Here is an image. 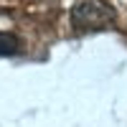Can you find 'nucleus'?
Segmentation results:
<instances>
[{"label": "nucleus", "mask_w": 127, "mask_h": 127, "mask_svg": "<svg viewBox=\"0 0 127 127\" xmlns=\"http://www.w3.org/2000/svg\"><path fill=\"white\" fill-rule=\"evenodd\" d=\"M18 48H20L18 36H13V33H0V56H13V54H18Z\"/></svg>", "instance_id": "nucleus-2"}, {"label": "nucleus", "mask_w": 127, "mask_h": 127, "mask_svg": "<svg viewBox=\"0 0 127 127\" xmlns=\"http://www.w3.org/2000/svg\"><path fill=\"white\" fill-rule=\"evenodd\" d=\"M114 18H117V13L107 0H79L71 8V26L76 33H92V31L109 28Z\"/></svg>", "instance_id": "nucleus-1"}]
</instances>
